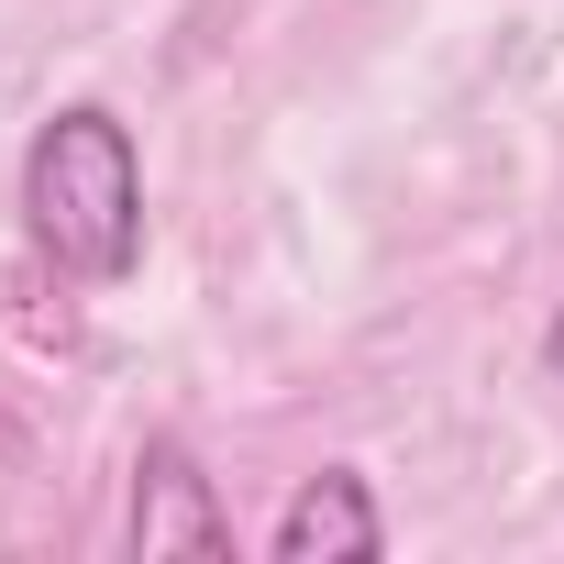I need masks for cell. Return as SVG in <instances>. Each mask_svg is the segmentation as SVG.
I'll return each instance as SVG.
<instances>
[{"instance_id":"3957f363","label":"cell","mask_w":564,"mask_h":564,"mask_svg":"<svg viewBox=\"0 0 564 564\" xmlns=\"http://www.w3.org/2000/svg\"><path fill=\"white\" fill-rule=\"evenodd\" d=\"M265 553H276V564H377V553H388V509H377V487H366L355 465H322V476L289 487Z\"/></svg>"},{"instance_id":"7a4b0ae2","label":"cell","mask_w":564,"mask_h":564,"mask_svg":"<svg viewBox=\"0 0 564 564\" xmlns=\"http://www.w3.org/2000/svg\"><path fill=\"white\" fill-rule=\"evenodd\" d=\"M133 553L144 564L155 553H188V564H221L232 553V520H221V498H210V476H199V454L177 432H155L133 454Z\"/></svg>"},{"instance_id":"277c9868","label":"cell","mask_w":564,"mask_h":564,"mask_svg":"<svg viewBox=\"0 0 564 564\" xmlns=\"http://www.w3.org/2000/svg\"><path fill=\"white\" fill-rule=\"evenodd\" d=\"M542 366H553V377H564V311H553V333H542Z\"/></svg>"},{"instance_id":"6da1fadb","label":"cell","mask_w":564,"mask_h":564,"mask_svg":"<svg viewBox=\"0 0 564 564\" xmlns=\"http://www.w3.org/2000/svg\"><path fill=\"white\" fill-rule=\"evenodd\" d=\"M23 232L89 276V289H122L144 265V166H133V122L100 100H67L34 144H23Z\"/></svg>"}]
</instances>
